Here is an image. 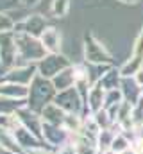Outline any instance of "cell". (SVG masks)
<instances>
[{
    "mask_svg": "<svg viewBox=\"0 0 143 154\" xmlns=\"http://www.w3.org/2000/svg\"><path fill=\"white\" fill-rule=\"evenodd\" d=\"M70 9V0H54L52 2V13L56 16H65Z\"/></svg>",
    "mask_w": 143,
    "mask_h": 154,
    "instance_id": "obj_6",
    "label": "cell"
},
{
    "mask_svg": "<svg viewBox=\"0 0 143 154\" xmlns=\"http://www.w3.org/2000/svg\"><path fill=\"white\" fill-rule=\"evenodd\" d=\"M0 154H16V152H13V151H7V149H0Z\"/></svg>",
    "mask_w": 143,
    "mask_h": 154,
    "instance_id": "obj_12",
    "label": "cell"
},
{
    "mask_svg": "<svg viewBox=\"0 0 143 154\" xmlns=\"http://www.w3.org/2000/svg\"><path fill=\"white\" fill-rule=\"evenodd\" d=\"M141 65H143V27L136 38V43H134V48H132V57L131 61H127L123 65V68L120 70V74L123 77H129V75H136L140 70H141Z\"/></svg>",
    "mask_w": 143,
    "mask_h": 154,
    "instance_id": "obj_1",
    "label": "cell"
},
{
    "mask_svg": "<svg viewBox=\"0 0 143 154\" xmlns=\"http://www.w3.org/2000/svg\"><path fill=\"white\" fill-rule=\"evenodd\" d=\"M118 2H123V4H138L141 0H118Z\"/></svg>",
    "mask_w": 143,
    "mask_h": 154,
    "instance_id": "obj_11",
    "label": "cell"
},
{
    "mask_svg": "<svg viewBox=\"0 0 143 154\" xmlns=\"http://www.w3.org/2000/svg\"><path fill=\"white\" fill-rule=\"evenodd\" d=\"M41 45L45 47V50H48L50 54L59 52L61 48V34L57 29H45V32L41 34Z\"/></svg>",
    "mask_w": 143,
    "mask_h": 154,
    "instance_id": "obj_3",
    "label": "cell"
},
{
    "mask_svg": "<svg viewBox=\"0 0 143 154\" xmlns=\"http://www.w3.org/2000/svg\"><path fill=\"white\" fill-rule=\"evenodd\" d=\"M65 57H59V56H56V54H52V56H48V57H43V74L41 75L45 77H56L59 72H63L65 68V65H61V61H63Z\"/></svg>",
    "mask_w": 143,
    "mask_h": 154,
    "instance_id": "obj_4",
    "label": "cell"
},
{
    "mask_svg": "<svg viewBox=\"0 0 143 154\" xmlns=\"http://www.w3.org/2000/svg\"><path fill=\"white\" fill-rule=\"evenodd\" d=\"M57 154H79L73 147H61L59 151H57Z\"/></svg>",
    "mask_w": 143,
    "mask_h": 154,
    "instance_id": "obj_8",
    "label": "cell"
},
{
    "mask_svg": "<svg viewBox=\"0 0 143 154\" xmlns=\"http://www.w3.org/2000/svg\"><path fill=\"white\" fill-rule=\"evenodd\" d=\"M25 154H50V152H45L43 149L36 147V149H29V151H25Z\"/></svg>",
    "mask_w": 143,
    "mask_h": 154,
    "instance_id": "obj_10",
    "label": "cell"
},
{
    "mask_svg": "<svg viewBox=\"0 0 143 154\" xmlns=\"http://www.w3.org/2000/svg\"><path fill=\"white\" fill-rule=\"evenodd\" d=\"M86 57L93 63H102V61H107L109 56L106 54L104 47L99 45L97 41H93L91 45H86Z\"/></svg>",
    "mask_w": 143,
    "mask_h": 154,
    "instance_id": "obj_5",
    "label": "cell"
},
{
    "mask_svg": "<svg viewBox=\"0 0 143 154\" xmlns=\"http://www.w3.org/2000/svg\"><path fill=\"white\" fill-rule=\"evenodd\" d=\"M77 81V74H75V68H65L63 72H59L56 77H52V82H54V88L57 91H65V90H70L72 86L75 84Z\"/></svg>",
    "mask_w": 143,
    "mask_h": 154,
    "instance_id": "obj_2",
    "label": "cell"
},
{
    "mask_svg": "<svg viewBox=\"0 0 143 154\" xmlns=\"http://www.w3.org/2000/svg\"><path fill=\"white\" fill-rule=\"evenodd\" d=\"M65 129L66 131H81V118L73 113H68L65 116V122H63Z\"/></svg>",
    "mask_w": 143,
    "mask_h": 154,
    "instance_id": "obj_7",
    "label": "cell"
},
{
    "mask_svg": "<svg viewBox=\"0 0 143 154\" xmlns=\"http://www.w3.org/2000/svg\"><path fill=\"white\" fill-rule=\"evenodd\" d=\"M134 81H136V84H138V86H141V88H143V68L136 74V75H134Z\"/></svg>",
    "mask_w": 143,
    "mask_h": 154,
    "instance_id": "obj_9",
    "label": "cell"
}]
</instances>
